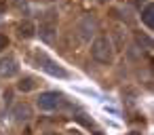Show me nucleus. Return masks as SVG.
Masks as SVG:
<instances>
[{
  "label": "nucleus",
  "mask_w": 154,
  "mask_h": 135,
  "mask_svg": "<svg viewBox=\"0 0 154 135\" xmlns=\"http://www.w3.org/2000/svg\"><path fill=\"white\" fill-rule=\"evenodd\" d=\"M42 135H59V133H55V131H47V133H42Z\"/></svg>",
  "instance_id": "nucleus-13"
},
{
  "label": "nucleus",
  "mask_w": 154,
  "mask_h": 135,
  "mask_svg": "<svg viewBox=\"0 0 154 135\" xmlns=\"http://www.w3.org/2000/svg\"><path fill=\"white\" fill-rule=\"evenodd\" d=\"M36 63H38V68H42L47 74L55 76V78H68V76H70L68 70H63L59 63H55L47 53H36Z\"/></svg>",
  "instance_id": "nucleus-3"
},
{
  "label": "nucleus",
  "mask_w": 154,
  "mask_h": 135,
  "mask_svg": "<svg viewBox=\"0 0 154 135\" xmlns=\"http://www.w3.org/2000/svg\"><path fill=\"white\" fill-rule=\"evenodd\" d=\"M135 42L139 47H143V49H152V38L146 36V34H141V32H135Z\"/></svg>",
  "instance_id": "nucleus-11"
},
{
  "label": "nucleus",
  "mask_w": 154,
  "mask_h": 135,
  "mask_svg": "<svg viewBox=\"0 0 154 135\" xmlns=\"http://www.w3.org/2000/svg\"><path fill=\"white\" fill-rule=\"evenodd\" d=\"M61 103H63V97H61V93H57V91H45V93H40L38 99H36V106H38L42 112H53V110H57Z\"/></svg>",
  "instance_id": "nucleus-4"
},
{
  "label": "nucleus",
  "mask_w": 154,
  "mask_h": 135,
  "mask_svg": "<svg viewBox=\"0 0 154 135\" xmlns=\"http://www.w3.org/2000/svg\"><path fill=\"white\" fill-rule=\"evenodd\" d=\"M36 34H40V38L51 44L57 36V19H55V13H47L40 21V28H36Z\"/></svg>",
  "instance_id": "nucleus-2"
},
{
  "label": "nucleus",
  "mask_w": 154,
  "mask_h": 135,
  "mask_svg": "<svg viewBox=\"0 0 154 135\" xmlns=\"http://www.w3.org/2000/svg\"><path fill=\"white\" fill-rule=\"evenodd\" d=\"M91 55L97 63H103V66H110L114 61V44L108 36H97L91 44Z\"/></svg>",
  "instance_id": "nucleus-1"
},
{
  "label": "nucleus",
  "mask_w": 154,
  "mask_h": 135,
  "mask_svg": "<svg viewBox=\"0 0 154 135\" xmlns=\"http://www.w3.org/2000/svg\"><path fill=\"white\" fill-rule=\"evenodd\" d=\"M141 21L152 30L154 28V7L152 5H146L143 9H141Z\"/></svg>",
  "instance_id": "nucleus-10"
},
{
  "label": "nucleus",
  "mask_w": 154,
  "mask_h": 135,
  "mask_svg": "<svg viewBox=\"0 0 154 135\" xmlns=\"http://www.w3.org/2000/svg\"><path fill=\"white\" fill-rule=\"evenodd\" d=\"M7 47H9V38H7L5 34H0V53H2Z\"/></svg>",
  "instance_id": "nucleus-12"
},
{
  "label": "nucleus",
  "mask_w": 154,
  "mask_h": 135,
  "mask_svg": "<svg viewBox=\"0 0 154 135\" xmlns=\"http://www.w3.org/2000/svg\"><path fill=\"white\" fill-rule=\"evenodd\" d=\"M11 116H13V120L17 122V124H23V122H28V120H32V116H34V112H32V108L28 106V103H17L13 110H11Z\"/></svg>",
  "instance_id": "nucleus-7"
},
{
  "label": "nucleus",
  "mask_w": 154,
  "mask_h": 135,
  "mask_svg": "<svg viewBox=\"0 0 154 135\" xmlns=\"http://www.w3.org/2000/svg\"><path fill=\"white\" fill-rule=\"evenodd\" d=\"M97 32V19L91 17V15H85L78 23V34L82 40H91V36Z\"/></svg>",
  "instance_id": "nucleus-6"
},
{
  "label": "nucleus",
  "mask_w": 154,
  "mask_h": 135,
  "mask_svg": "<svg viewBox=\"0 0 154 135\" xmlns=\"http://www.w3.org/2000/svg\"><path fill=\"white\" fill-rule=\"evenodd\" d=\"M17 34H19V38H26V40H28V38H34V36H36V26L26 19V21H21V23L17 26Z\"/></svg>",
  "instance_id": "nucleus-8"
},
{
  "label": "nucleus",
  "mask_w": 154,
  "mask_h": 135,
  "mask_svg": "<svg viewBox=\"0 0 154 135\" xmlns=\"http://www.w3.org/2000/svg\"><path fill=\"white\" fill-rule=\"evenodd\" d=\"M17 74H19V63H17L15 55L7 53V55H2V57H0V78H2V80H7V78L17 76Z\"/></svg>",
  "instance_id": "nucleus-5"
},
{
  "label": "nucleus",
  "mask_w": 154,
  "mask_h": 135,
  "mask_svg": "<svg viewBox=\"0 0 154 135\" xmlns=\"http://www.w3.org/2000/svg\"><path fill=\"white\" fill-rule=\"evenodd\" d=\"M127 135H141V133H137V131H131V133H127Z\"/></svg>",
  "instance_id": "nucleus-14"
},
{
  "label": "nucleus",
  "mask_w": 154,
  "mask_h": 135,
  "mask_svg": "<svg viewBox=\"0 0 154 135\" xmlns=\"http://www.w3.org/2000/svg\"><path fill=\"white\" fill-rule=\"evenodd\" d=\"M99 2H106V0H99Z\"/></svg>",
  "instance_id": "nucleus-15"
},
{
  "label": "nucleus",
  "mask_w": 154,
  "mask_h": 135,
  "mask_svg": "<svg viewBox=\"0 0 154 135\" xmlns=\"http://www.w3.org/2000/svg\"><path fill=\"white\" fill-rule=\"evenodd\" d=\"M36 87H38V82H36L34 76H23V78H19V82H17V91H21V93H30V91H34Z\"/></svg>",
  "instance_id": "nucleus-9"
}]
</instances>
